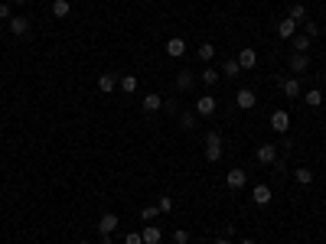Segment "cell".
<instances>
[{
	"label": "cell",
	"instance_id": "obj_1",
	"mask_svg": "<svg viewBox=\"0 0 326 244\" xmlns=\"http://www.w3.org/2000/svg\"><path fill=\"white\" fill-rule=\"evenodd\" d=\"M206 159H209V163H219L222 159V137L216 134V130L206 134Z\"/></svg>",
	"mask_w": 326,
	"mask_h": 244
},
{
	"label": "cell",
	"instance_id": "obj_2",
	"mask_svg": "<svg viewBox=\"0 0 326 244\" xmlns=\"http://www.w3.org/2000/svg\"><path fill=\"white\" fill-rule=\"evenodd\" d=\"M216 108H219V101L212 95H203V98H196V114L199 117H209V114H216Z\"/></svg>",
	"mask_w": 326,
	"mask_h": 244
},
{
	"label": "cell",
	"instance_id": "obj_3",
	"mask_svg": "<svg viewBox=\"0 0 326 244\" xmlns=\"http://www.w3.org/2000/svg\"><path fill=\"white\" fill-rule=\"evenodd\" d=\"M245 183H248V173H245V170H238V166L225 173V186H228V189H241Z\"/></svg>",
	"mask_w": 326,
	"mask_h": 244
},
{
	"label": "cell",
	"instance_id": "obj_4",
	"mask_svg": "<svg viewBox=\"0 0 326 244\" xmlns=\"http://www.w3.org/2000/svg\"><path fill=\"white\" fill-rule=\"evenodd\" d=\"M235 104H238V108H241V111H251V108H254V104H258V95H254V92H251V88H241V92H238V95H235Z\"/></svg>",
	"mask_w": 326,
	"mask_h": 244
},
{
	"label": "cell",
	"instance_id": "obj_5",
	"mask_svg": "<svg viewBox=\"0 0 326 244\" xmlns=\"http://www.w3.org/2000/svg\"><path fill=\"white\" fill-rule=\"evenodd\" d=\"M254 156H258V163H265V166H271L274 159H277V146L274 143H261L258 150H254Z\"/></svg>",
	"mask_w": 326,
	"mask_h": 244
},
{
	"label": "cell",
	"instance_id": "obj_6",
	"mask_svg": "<svg viewBox=\"0 0 326 244\" xmlns=\"http://www.w3.org/2000/svg\"><path fill=\"white\" fill-rule=\"evenodd\" d=\"M235 62H238L241 68H254V65H258V52H254L251 46H245V49L238 52V59H235Z\"/></svg>",
	"mask_w": 326,
	"mask_h": 244
},
{
	"label": "cell",
	"instance_id": "obj_7",
	"mask_svg": "<svg viewBox=\"0 0 326 244\" xmlns=\"http://www.w3.org/2000/svg\"><path fill=\"white\" fill-rule=\"evenodd\" d=\"M251 199H254V205L268 208V205H271V189H268L265 183H261V186H254V189H251Z\"/></svg>",
	"mask_w": 326,
	"mask_h": 244
},
{
	"label": "cell",
	"instance_id": "obj_8",
	"mask_svg": "<svg viewBox=\"0 0 326 244\" xmlns=\"http://www.w3.org/2000/svg\"><path fill=\"white\" fill-rule=\"evenodd\" d=\"M271 127L277 130V134H287V127H290V114H287V111H274V114H271Z\"/></svg>",
	"mask_w": 326,
	"mask_h": 244
},
{
	"label": "cell",
	"instance_id": "obj_9",
	"mask_svg": "<svg viewBox=\"0 0 326 244\" xmlns=\"http://www.w3.org/2000/svg\"><path fill=\"white\" fill-rule=\"evenodd\" d=\"M114 88H117V75H114V72H101V75H98V92L111 95Z\"/></svg>",
	"mask_w": 326,
	"mask_h": 244
},
{
	"label": "cell",
	"instance_id": "obj_10",
	"mask_svg": "<svg viewBox=\"0 0 326 244\" xmlns=\"http://www.w3.org/2000/svg\"><path fill=\"white\" fill-rule=\"evenodd\" d=\"M10 33L13 36H26L30 33V17H10Z\"/></svg>",
	"mask_w": 326,
	"mask_h": 244
},
{
	"label": "cell",
	"instance_id": "obj_11",
	"mask_svg": "<svg viewBox=\"0 0 326 244\" xmlns=\"http://www.w3.org/2000/svg\"><path fill=\"white\" fill-rule=\"evenodd\" d=\"M114 228H117V215H101V218H98V231L101 234H114Z\"/></svg>",
	"mask_w": 326,
	"mask_h": 244
},
{
	"label": "cell",
	"instance_id": "obj_12",
	"mask_svg": "<svg viewBox=\"0 0 326 244\" xmlns=\"http://www.w3.org/2000/svg\"><path fill=\"white\" fill-rule=\"evenodd\" d=\"M307 68H310L307 52H294L290 55V72H307Z\"/></svg>",
	"mask_w": 326,
	"mask_h": 244
},
{
	"label": "cell",
	"instance_id": "obj_13",
	"mask_svg": "<svg viewBox=\"0 0 326 244\" xmlns=\"http://www.w3.org/2000/svg\"><path fill=\"white\" fill-rule=\"evenodd\" d=\"M186 52V43L179 36H173V39H166V55H173V59H179V55Z\"/></svg>",
	"mask_w": 326,
	"mask_h": 244
},
{
	"label": "cell",
	"instance_id": "obj_14",
	"mask_svg": "<svg viewBox=\"0 0 326 244\" xmlns=\"http://www.w3.org/2000/svg\"><path fill=\"white\" fill-rule=\"evenodd\" d=\"M294 30H297V23H294L290 17L277 23V36H281V39H294Z\"/></svg>",
	"mask_w": 326,
	"mask_h": 244
},
{
	"label": "cell",
	"instance_id": "obj_15",
	"mask_svg": "<svg viewBox=\"0 0 326 244\" xmlns=\"http://www.w3.org/2000/svg\"><path fill=\"white\" fill-rule=\"evenodd\" d=\"M192 82H196V75H192V72H176V88H179V92L192 88Z\"/></svg>",
	"mask_w": 326,
	"mask_h": 244
},
{
	"label": "cell",
	"instance_id": "obj_16",
	"mask_svg": "<svg viewBox=\"0 0 326 244\" xmlns=\"http://www.w3.org/2000/svg\"><path fill=\"white\" fill-rule=\"evenodd\" d=\"M294 179H297L300 186H310V183H313V173H310L307 166H297V170H294Z\"/></svg>",
	"mask_w": 326,
	"mask_h": 244
},
{
	"label": "cell",
	"instance_id": "obj_17",
	"mask_svg": "<svg viewBox=\"0 0 326 244\" xmlns=\"http://www.w3.org/2000/svg\"><path fill=\"white\" fill-rule=\"evenodd\" d=\"M117 85H121V92H124V95H134V92H137V75H124V78L117 82Z\"/></svg>",
	"mask_w": 326,
	"mask_h": 244
},
{
	"label": "cell",
	"instance_id": "obj_18",
	"mask_svg": "<svg viewBox=\"0 0 326 244\" xmlns=\"http://www.w3.org/2000/svg\"><path fill=\"white\" fill-rule=\"evenodd\" d=\"M160 108H163V98L160 95H147V98H144V111L154 114V111H160Z\"/></svg>",
	"mask_w": 326,
	"mask_h": 244
},
{
	"label": "cell",
	"instance_id": "obj_19",
	"mask_svg": "<svg viewBox=\"0 0 326 244\" xmlns=\"http://www.w3.org/2000/svg\"><path fill=\"white\" fill-rule=\"evenodd\" d=\"M69 10H72V4H69V0H52V13L55 17H69Z\"/></svg>",
	"mask_w": 326,
	"mask_h": 244
},
{
	"label": "cell",
	"instance_id": "obj_20",
	"mask_svg": "<svg viewBox=\"0 0 326 244\" xmlns=\"http://www.w3.org/2000/svg\"><path fill=\"white\" fill-rule=\"evenodd\" d=\"M196 124H199V114H189V111H186V114L179 117V127L183 130H196Z\"/></svg>",
	"mask_w": 326,
	"mask_h": 244
},
{
	"label": "cell",
	"instance_id": "obj_21",
	"mask_svg": "<svg viewBox=\"0 0 326 244\" xmlns=\"http://www.w3.org/2000/svg\"><path fill=\"white\" fill-rule=\"evenodd\" d=\"M141 238H144V244H160V228H144Z\"/></svg>",
	"mask_w": 326,
	"mask_h": 244
},
{
	"label": "cell",
	"instance_id": "obj_22",
	"mask_svg": "<svg viewBox=\"0 0 326 244\" xmlns=\"http://www.w3.org/2000/svg\"><path fill=\"white\" fill-rule=\"evenodd\" d=\"M199 59H203V62H212V59H216V46H212V43H203V46H199Z\"/></svg>",
	"mask_w": 326,
	"mask_h": 244
},
{
	"label": "cell",
	"instance_id": "obj_23",
	"mask_svg": "<svg viewBox=\"0 0 326 244\" xmlns=\"http://www.w3.org/2000/svg\"><path fill=\"white\" fill-rule=\"evenodd\" d=\"M284 95H287V98H297V95H300V82H297V78H287V82H284Z\"/></svg>",
	"mask_w": 326,
	"mask_h": 244
},
{
	"label": "cell",
	"instance_id": "obj_24",
	"mask_svg": "<svg viewBox=\"0 0 326 244\" xmlns=\"http://www.w3.org/2000/svg\"><path fill=\"white\" fill-rule=\"evenodd\" d=\"M287 17L294 20V23H300V20L307 17V7H303V4H294V7H290V13H287Z\"/></svg>",
	"mask_w": 326,
	"mask_h": 244
},
{
	"label": "cell",
	"instance_id": "obj_25",
	"mask_svg": "<svg viewBox=\"0 0 326 244\" xmlns=\"http://www.w3.org/2000/svg\"><path fill=\"white\" fill-rule=\"evenodd\" d=\"M303 101H307L310 108H320V104H323V95H320V92H316V88H313V92H307V95H303Z\"/></svg>",
	"mask_w": 326,
	"mask_h": 244
},
{
	"label": "cell",
	"instance_id": "obj_26",
	"mask_svg": "<svg viewBox=\"0 0 326 244\" xmlns=\"http://www.w3.org/2000/svg\"><path fill=\"white\" fill-rule=\"evenodd\" d=\"M199 78H203L206 85H216V82H219V72H216V68L209 65V68H203V75H199Z\"/></svg>",
	"mask_w": 326,
	"mask_h": 244
},
{
	"label": "cell",
	"instance_id": "obj_27",
	"mask_svg": "<svg viewBox=\"0 0 326 244\" xmlns=\"http://www.w3.org/2000/svg\"><path fill=\"white\" fill-rule=\"evenodd\" d=\"M238 72H241V65H238L235 59H228V62H225V68H222V75H228V78H235Z\"/></svg>",
	"mask_w": 326,
	"mask_h": 244
},
{
	"label": "cell",
	"instance_id": "obj_28",
	"mask_svg": "<svg viewBox=\"0 0 326 244\" xmlns=\"http://www.w3.org/2000/svg\"><path fill=\"white\" fill-rule=\"evenodd\" d=\"M310 49V36H294V52H307Z\"/></svg>",
	"mask_w": 326,
	"mask_h": 244
},
{
	"label": "cell",
	"instance_id": "obj_29",
	"mask_svg": "<svg viewBox=\"0 0 326 244\" xmlns=\"http://www.w3.org/2000/svg\"><path fill=\"white\" fill-rule=\"evenodd\" d=\"M157 215H160V208H157V205H147V208H141V218H144V221H154Z\"/></svg>",
	"mask_w": 326,
	"mask_h": 244
},
{
	"label": "cell",
	"instance_id": "obj_30",
	"mask_svg": "<svg viewBox=\"0 0 326 244\" xmlns=\"http://www.w3.org/2000/svg\"><path fill=\"white\" fill-rule=\"evenodd\" d=\"M173 244H189V231H186V228H176V231H173Z\"/></svg>",
	"mask_w": 326,
	"mask_h": 244
},
{
	"label": "cell",
	"instance_id": "obj_31",
	"mask_svg": "<svg viewBox=\"0 0 326 244\" xmlns=\"http://www.w3.org/2000/svg\"><path fill=\"white\" fill-rule=\"evenodd\" d=\"M157 208H160V212L166 215V212H170V208H173V199H170V195H163V199L157 202Z\"/></svg>",
	"mask_w": 326,
	"mask_h": 244
},
{
	"label": "cell",
	"instance_id": "obj_32",
	"mask_svg": "<svg viewBox=\"0 0 326 244\" xmlns=\"http://www.w3.org/2000/svg\"><path fill=\"white\" fill-rule=\"evenodd\" d=\"M303 36H310V39L320 36V23H313V20H310V23H307V33H303Z\"/></svg>",
	"mask_w": 326,
	"mask_h": 244
},
{
	"label": "cell",
	"instance_id": "obj_33",
	"mask_svg": "<svg viewBox=\"0 0 326 244\" xmlns=\"http://www.w3.org/2000/svg\"><path fill=\"white\" fill-rule=\"evenodd\" d=\"M10 17H13V13H10V4H0V20H7V23H10Z\"/></svg>",
	"mask_w": 326,
	"mask_h": 244
},
{
	"label": "cell",
	"instance_id": "obj_34",
	"mask_svg": "<svg viewBox=\"0 0 326 244\" xmlns=\"http://www.w3.org/2000/svg\"><path fill=\"white\" fill-rule=\"evenodd\" d=\"M124 244H144V238H141V234H137V231H131L127 238H124Z\"/></svg>",
	"mask_w": 326,
	"mask_h": 244
},
{
	"label": "cell",
	"instance_id": "obj_35",
	"mask_svg": "<svg viewBox=\"0 0 326 244\" xmlns=\"http://www.w3.org/2000/svg\"><path fill=\"white\" fill-rule=\"evenodd\" d=\"M212 244H232V241H228V234H222V238H216Z\"/></svg>",
	"mask_w": 326,
	"mask_h": 244
},
{
	"label": "cell",
	"instance_id": "obj_36",
	"mask_svg": "<svg viewBox=\"0 0 326 244\" xmlns=\"http://www.w3.org/2000/svg\"><path fill=\"white\" fill-rule=\"evenodd\" d=\"M101 244H111V234H101Z\"/></svg>",
	"mask_w": 326,
	"mask_h": 244
},
{
	"label": "cell",
	"instance_id": "obj_37",
	"mask_svg": "<svg viewBox=\"0 0 326 244\" xmlns=\"http://www.w3.org/2000/svg\"><path fill=\"white\" fill-rule=\"evenodd\" d=\"M241 244H254V241H251V238H241Z\"/></svg>",
	"mask_w": 326,
	"mask_h": 244
},
{
	"label": "cell",
	"instance_id": "obj_38",
	"mask_svg": "<svg viewBox=\"0 0 326 244\" xmlns=\"http://www.w3.org/2000/svg\"><path fill=\"white\" fill-rule=\"evenodd\" d=\"M13 4H30V0H13Z\"/></svg>",
	"mask_w": 326,
	"mask_h": 244
}]
</instances>
